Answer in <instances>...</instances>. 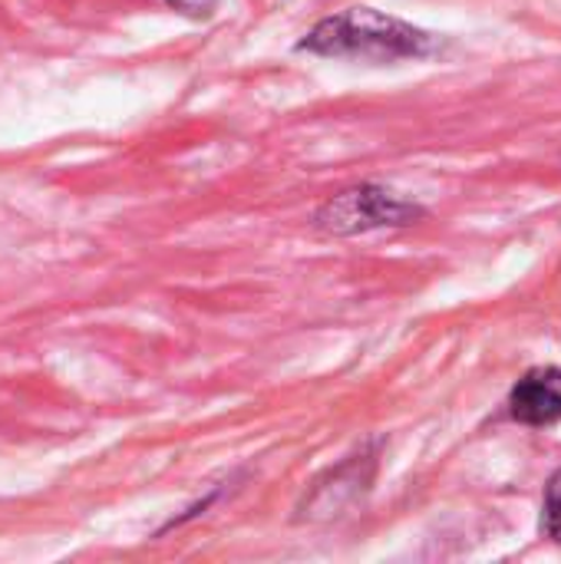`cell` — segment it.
Here are the masks:
<instances>
[{
  "instance_id": "obj_1",
  "label": "cell",
  "mask_w": 561,
  "mask_h": 564,
  "mask_svg": "<svg viewBox=\"0 0 561 564\" xmlns=\"http://www.w3.org/2000/svg\"><path fill=\"white\" fill-rule=\"evenodd\" d=\"M324 56H360V59H403L427 56L433 50L430 33L387 17L374 7H350L337 17L321 20L301 43Z\"/></svg>"
},
{
  "instance_id": "obj_2",
  "label": "cell",
  "mask_w": 561,
  "mask_h": 564,
  "mask_svg": "<svg viewBox=\"0 0 561 564\" xmlns=\"http://www.w3.org/2000/svg\"><path fill=\"white\" fill-rule=\"evenodd\" d=\"M420 218V208L403 202L400 195L377 188V185H360L334 195L331 202L321 205L317 212V228L327 235H360L374 228H397L410 225Z\"/></svg>"
},
{
  "instance_id": "obj_3",
  "label": "cell",
  "mask_w": 561,
  "mask_h": 564,
  "mask_svg": "<svg viewBox=\"0 0 561 564\" xmlns=\"http://www.w3.org/2000/svg\"><path fill=\"white\" fill-rule=\"evenodd\" d=\"M513 416L526 426H552L561 420V370L559 367H536L529 370L513 397Z\"/></svg>"
},
{
  "instance_id": "obj_4",
  "label": "cell",
  "mask_w": 561,
  "mask_h": 564,
  "mask_svg": "<svg viewBox=\"0 0 561 564\" xmlns=\"http://www.w3.org/2000/svg\"><path fill=\"white\" fill-rule=\"evenodd\" d=\"M542 529H546L552 539H561V469L549 479V486H546V516H542Z\"/></svg>"
},
{
  "instance_id": "obj_5",
  "label": "cell",
  "mask_w": 561,
  "mask_h": 564,
  "mask_svg": "<svg viewBox=\"0 0 561 564\" xmlns=\"http://www.w3.org/2000/svg\"><path fill=\"white\" fill-rule=\"evenodd\" d=\"M169 7H175V10L185 13V17L202 20V17H208V13L218 7V0H169Z\"/></svg>"
}]
</instances>
